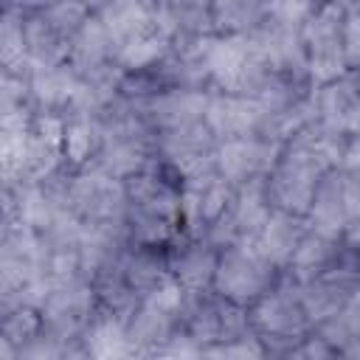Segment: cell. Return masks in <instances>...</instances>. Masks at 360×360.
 Wrapping results in <instances>:
<instances>
[{
    "mask_svg": "<svg viewBox=\"0 0 360 360\" xmlns=\"http://www.w3.org/2000/svg\"><path fill=\"white\" fill-rule=\"evenodd\" d=\"M127 183V228L132 242L138 245H160L169 248L183 236V214H180V180L155 160L149 169L132 174Z\"/></svg>",
    "mask_w": 360,
    "mask_h": 360,
    "instance_id": "6da1fadb",
    "label": "cell"
},
{
    "mask_svg": "<svg viewBox=\"0 0 360 360\" xmlns=\"http://www.w3.org/2000/svg\"><path fill=\"white\" fill-rule=\"evenodd\" d=\"M248 312L253 332L270 357H290V352L315 329L295 281L284 273L273 290H267L253 307H248Z\"/></svg>",
    "mask_w": 360,
    "mask_h": 360,
    "instance_id": "7a4b0ae2",
    "label": "cell"
},
{
    "mask_svg": "<svg viewBox=\"0 0 360 360\" xmlns=\"http://www.w3.org/2000/svg\"><path fill=\"white\" fill-rule=\"evenodd\" d=\"M273 65L253 34L219 37L208 39V79L211 90L236 93V96H259L273 79Z\"/></svg>",
    "mask_w": 360,
    "mask_h": 360,
    "instance_id": "3957f363",
    "label": "cell"
},
{
    "mask_svg": "<svg viewBox=\"0 0 360 360\" xmlns=\"http://www.w3.org/2000/svg\"><path fill=\"white\" fill-rule=\"evenodd\" d=\"M90 14L93 11L87 0H56L37 11H25L22 34H25V48L31 62L37 68L65 65L70 53V42Z\"/></svg>",
    "mask_w": 360,
    "mask_h": 360,
    "instance_id": "277c9868",
    "label": "cell"
},
{
    "mask_svg": "<svg viewBox=\"0 0 360 360\" xmlns=\"http://www.w3.org/2000/svg\"><path fill=\"white\" fill-rule=\"evenodd\" d=\"M346 11L343 0H321L301 25L307 68L315 84H326L349 73L346 62Z\"/></svg>",
    "mask_w": 360,
    "mask_h": 360,
    "instance_id": "5b68a950",
    "label": "cell"
},
{
    "mask_svg": "<svg viewBox=\"0 0 360 360\" xmlns=\"http://www.w3.org/2000/svg\"><path fill=\"white\" fill-rule=\"evenodd\" d=\"M278 278L281 270L253 242H233L219 248L214 292L222 298L239 307H253L267 290L278 284Z\"/></svg>",
    "mask_w": 360,
    "mask_h": 360,
    "instance_id": "8992f818",
    "label": "cell"
},
{
    "mask_svg": "<svg viewBox=\"0 0 360 360\" xmlns=\"http://www.w3.org/2000/svg\"><path fill=\"white\" fill-rule=\"evenodd\" d=\"M332 169L315 158L312 152H307L304 146L287 141L270 177L264 180V194L267 202L278 211H290V214H301L307 217L315 191L321 186V180L329 174Z\"/></svg>",
    "mask_w": 360,
    "mask_h": 360,
    "instance_id": "52a82bcc",
    "label": "cell"
},
{
    "mask_svg": "<svg viewBox=\"0 0 360 360\" xmlns=\"http://www.w3.org/2000/svg\"><path fill=\"white\" fill-rule=\"evenodd\" d=\"M65 208L76 214L87 228L121 225L127 222V208H129L127 183L96 166H84L70 174Z\"/></svg>",
    "mask_w": 360,
    "mask_h": 360,
    "instance_id": "ba28073f",
    "label": "cell"
},
{
    "mask_svg": "<svg viewBox=\"0 0 360 360\" xmlns=\"http://www.w3.org/2000/svg\"><path fill=\"white\" fill-rule=\"evenodd\" d=\"M284 143L267 135H242V138H231V141H219L217 146V169L219 174L233 186H264V180L270 177L278 155H281Z\"/></svg>",
    "mask_w": 360,
    "mask_h": 360,
    "instance_id": "9c48e42d",
    "label": "cell"
},
{
    "mask_svg": "<svg viewBox=\"0 0 360 360\" xmlns=\"http://www.w3.org/2000/svg\"><path fill=\"white\" fill-rule=\"evenodd\" d=\"M42 326L53 338L73 343L82 340L93 318L98 315V295L90 281H68V284H53L48 298L39 307Z\"/></svg>",
    "mask_w": 360,
    "mask_h": 360,
    "instance_id": "30bf717a",
    "label": "cell"
},
{
    "mask_svg": "<svg viewBox=\"0 0 360 360\" xmlns=\"http://www.w3.org/2000/svg\"><path fill=\"white\" fill-rule=\"evenodd\" d=\"M273 205L267 202L264 186H242L233 188V197L225 208V214L208 228V239L219 248L233 242H253L262 225L267 222Z\"/></svg>",
    "mask_w": 360,
    "mask_h": 360,
    "instance_id": "8fae6325",
    "label": "cell"
},
{
    "mask_svg": "<svg viewBox=\"0 0 360 360\" xmlns=\"http://www.w3.org/2000/svg\"><path fill=\"white\" fill-rule=\"evenodd\" d=\"M208 96L211 90H200V87H160L158 93H152L143 101H135L143 121L149 124V129L166 132V129H177V127H188L205 118V107H208Z\"/></svg>",
    "mask_w": 360,
    "mask_h": 360,
    "instance_id": "7c38bea8",
    "label": "cell"
},
{
    "mask_svg": "<svg viewBox=\"0 0 360 360\" xmlns=\"http://www.w3.org/2000/svg\"><path fill=\"white\" fill-rule=\"evenodd\" d=\"M217 262H219V245H214L208 236H180L174 245H169L172 276L186 292L214 290Z\"/></svg>",
    "mask_w": 360,
    "mask_h": 360,
    "instance_id": "4fadbf2b",
    "label": "cell"
},
{
    "mask_svg": "<svg viewBox=\"0 0 360 360\" xmlns=\"http://www.w3.org/2000/svg\"><path fill=\"white\" fill-rule=\"evenodd\" d=\"M205 124L217 135V141L262 132V104L253 96L211 90L208 107H205Z\"/></svg>",
    "mask_w": 360,
    "mask_h": 360,
    "instance_id": "5bb4252c",
    "label": "cell"
},
{
    "mask_svg": "<svg viewBox=\"0 0 360 360\" xmlns=\"http://www.w3.org/2000/svg\"><path fill=\"white\" fill-rule=\"evenodd\" d=\"M318 121L332 127L335 132L352 138L360 132V79L349 70L326 84H318L315 93Z\"/></svg>",
    "mask_w": 360,
    "mask_h": 360,
    "instance_id": "9a60e30c",
    "label": "cell"
},
{
    "mask_svg": "<svg viewBox=\"0 0 360 360\" xmlns=\"http://www.w3.org/2000/svg\"><path fill=\"white\" fill-rule=\"evenodd\" d=\"M68 65L82 76V79H96L104 76L118 65V53H115V42L107 31V25L90 14L87 22L79 28V34L70 42V53H68Z\"/></svg>",
    "mask_w": 360,
    "mask_h": 360,
    "instance_id": "2e32d148",
    "label": "cell"
},
{
    "mask_svg": "<svg viewBox=\"0 0 360 360\" xmlns=\"http://www.w3.org/2000/svg\"><path fill=\"white\" fill-rule=\"evenodd\" d=\"M28 84H31V104L37 112L68 118L82 90V76L65 62L51 68H34Z\"/></svg>",
    "mask_w": 360,
    "mask_h": 360,
    "instance_id": "e0dca14e",
    "label": "cell"
},
{
    "mask_svg": "<svg viewBox=\"0 0 360 360\" xmlns=\"http://www.w3.org/2000/svg\"><path fill=\"white\" fill-rule=\"evenodd\" d=\"M307 225L309 231L321 233V236H329V239H340L346 225H349V205H346V177H343V169H332L318 191H315V200L307 211Z\"/></svg>",
    "mask_w": 360,
    "mask_h": 360,
    "instance_id": "ac0fdd59",
    "label": "cell"
},
{
    "mask_svg": "<svg viewBox=\"0 0 360 360\" xmlns=\"http://www.w3.org/2000/svg\"><path fill=\"white\" fill-rule=\"evenodd\" d=\"M307 231H309L307 217L273 208L270 217H267V222H264L262 231L256 233L253 245H256L278 270H284V267L290 264L292 253L298 250L301 239L307 236Z\"/></svg>",
    "mask_w": 360,
    "mask_h": 360,
    "instance_id": "d6986e66",
    "label": "cell"
},
{
    "mask_svg": "<svg viewBox=\"0 0 360 360\" xmlns=\"http://www.w3.org/2000/svg\"><path fill=\"white\" fill-rule=\"evenodd\" d=\"M121 270H124L127 284L141 295V301L174 278L169 267V248H160V245L132 242L121 262Z\"/></svg>",
    "mask_w": 360,
    "mask_h": 360,
    "instance_id": "ffe728a7",
    "label": "cell"
},
{
    "mask_svg": "<svg viewBox=\"0 0 360 360\" xmlns=\"http://www.w3.org/2000/svg\"><path fill=\"white\" fill-rule=\"evenodd\" d=\"M256 42L262 45V51L267 53L270 65L276 73H298V76H309L307 68V51H304V39H301V28H290V25H278V22H262V28L253 34ZM312 79V76H309Z\"/></svg>",
    "mask_w": 360,
    "mask_h": 360,
    "instance_id": "44dd1931",
    "label": "cell"
},
{
    "mask_svg": "<svg viewBox=\"0 0 360 360\" xmlns=\"http://www.w3.org/2000/svg\"><path fill=\"white\" fill-rule=\"evenodd\" d=\"M155 17L169 39L214 34L211 0H155Z\"/></svg>",
    "mask_w": 360,
    "mask_h": 360,
    "instance_id": "7402d4cb",
    "label": "cell"
},
{
    "mask_svg": "<svg viewBox=\"0 0 360 360\" xmlns=\"http://www.w3.org/2000/svg\"><path fill=\"white\" fill-rule=\"evenodd\" d=\"M82 343L87 349V357L96 360H118V357H135L129 332H127V321L98 309V315L93 318V323L87 326V332L82 335Z\"/></svg>",
    "mask_w": 360,
    "mask_h": 360,
    "instance_id": "603a6c76",
    "label": "cell"
},
{
    "mask_svg": "<svg viewBox=\"0 0 360 360\" xmlns=\"http://www.w3.org/2000/svg\"><path fill=\"white\" fill-rule=\"evenodd\" d=\"M338 253H340V239H329V236H321L315 231H307V236L301 239L298 250L292 253L290 264L281 273L290 276L292 281H304V278L321 276L335 264Z\"/></svg>",
    "mask_w": 360,
    "mask_h": 360,
    "instance_id": "cb8c5ba5",
    "label": "cell"
},
{
    "mask_svg": "<svg viewBox=\"0 0 360 360\" xmlns=\"http://www.w3.org/2000/svg\"><path fill=\"white\" fill-rule=\"evenodd\" d=\"M211 17L214 34L219 37L256 34L267 20L264 0H211Z\"/></svg>",
    "mask_w": 360,
    "mask_h": 360,
    "instance_id": "d4e9b609",
    "label": "cell"
},
{
    "mask_svg": "<svg viewBox=\"0 0 360 360\" xmlns=\"http://www.w3.org/2000/svg\"><path fill=\"white\" fill-rule=\"evenodd\" d=\"M22 14L20 8L3 6V22H0V70L14 73L22 79H31L34 62L25 48V34H22Z\"/></svg>",
    "mask_w": 360,
    "mask_h": 360,
    "instance_id": "484cf974",
    "label": "cell"
},
{
    "mask_svg": "<svg viewBox=\"0 0 360 360\" xmlns=\"http://www.w3.org/2000/svg\"><path fill=\"white\" fill-rule=\"evenodd\" d=\"M42 332V315L37 307H14L0 312V360H17L20 349Z\"/></svg>",
    "mask_w": 360,
    "mask_h": 360,
    "instance_id": "4316f807",
    "label": "cell"
},
{
    "mask_svg": "<svg viewBox=\"0 0 360 360\" xmlns=\"http://www.w3.org/2000/svg\"><path fill=\"white\" fill-rule=\"evenodd\" d=\"M65 166H70L73 172L90 166L96 146H98V129L93 124V118L87 115H68L65 118Z\"/></svg>",
    "mask_w": 360,
    "mask_h": 360,
    "instance_id": "83f0119b",
    "label": "cell"
},
{
    "mask_svg": "<svg viewBox=\"0 0 360 360\" xmlns=\"http://www.w3.org/2000/svg\"><path fill=\"white\" fill-rule=\"evenodd\" d=\"M318 3L321 0H264V14H267V22L301 28Z\"/></svg>",
    "mask_w": 360,
    "mask_h": 360,
    "instance_id": "f1b7e54d",
    "label": "cell"
},
{
    "mask_svg": "<svg viewBox=\"0 0 360 360\" xmlns=\"http://www.w3.org/2000/svg\"><path fill=\"white\" fill-rule=\"evenodd\" d=\"M346 62L349 70L360 68V6H349L346 11Z\"/></svg>",
    "mask_w": 360,
    "mask_h": 360,
    "instance_id": "f546056e",
    "label": "cell"
},
{
    "mask_svg": "<svg viewBox=\"0 0 360 360\" xmlns=\"http://www.w3.org/2000/svg\"><path fill=\"white\" fill-rule=\"evenodd\" d=\"M290 357H307V360H315V357H338V352H335V346L318 332V329H312L292 352H290Z\"/></svg>",
    "mask_w": 360,
    "mask_h": 360,
    "instance_id": "4dcf8cb0",
    "label": "cell"
},
{
    "mask_svg": "<svg viewBox=\"0 0 360 360\" xmlns=\"http://www.w3.org/2000/svg\"><path fill=\"white\" fill-rule=\"evenodd\" d=\"M340 169H346L352 174H360V132L349 138V146H346V155H343Z\"/></svg>",
    "mask_w": 360,
    "mask_h": 360,
    "instance_id": "1f68e13d",
    "label": "cell"
},
{
    "mask_svg": "<svg viewBox=\"0 0 360 360\" xmlns=\"http://www.w3.org/2000/svg\"><path fill=\"white\" fill-rule=\"evenodd\" d=\"M51 3H56V0H3V6H8V8H20V11H37V8L51 6Z\"/></svg>",
    "mask_w": 360,
    "mask_h": 360,
    "instance_id": "d6a6232c",
    "label": "cell"
},
{
    "mask_svg": "<svg viewBox=\"0 0 360 360\" xmlns=\"http://www.w3.org/2000/svg\"><path fill=\"white\" fill-rule=\"evenodd\" d=\"M124 3H135V0H87V6H90L93 14H101V11L115 8V6H124Z\"/></svg>",
    "mask_w": 360,
    "mask_h": 360,
    "instance_id": "836d02e7",
    "label": "cell"
},
{
    "mask_svg": "<svg viewBox=\"0 0 360 360\" xmlns=\"http://www.w3.org/2000/svg\"><path fill=\"white\" fill-rule=\"evenodd\" d=\"M343 357H360V343H354V346H349Z\"/></svg>",
    "mask_w": 360,
    "mask_h": 360,
    "instance_id": "e575fe53",
    "label": "cell"
},
{
    "mask_svg": "<svg viewBox=\"0 0 360 360\" xmlns=\"http://www.w3.org/2000/svg\"><path fill=\"white\" fill-rule=\"evenodd\" d=\"M346 6H360V0H343Z\"/></svg>",
    "mask_w": 360,
    "mask_h": 360,
    "instance_id": "d590c367",
    "label": "cell"
}]
</instances>
